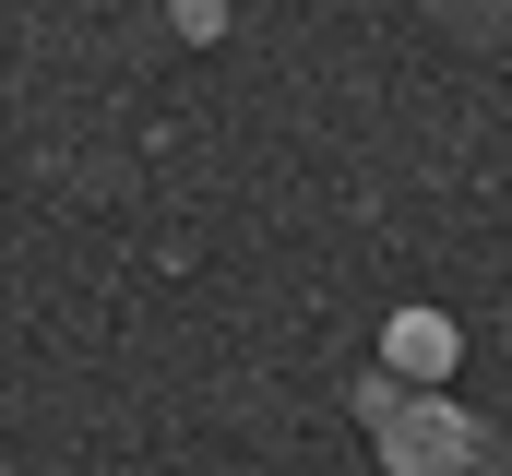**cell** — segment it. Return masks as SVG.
Here are the masks:
<instances>
[{
  "mask_svg": "<svg viewBox=\"0 0 512 476\" xmlns=\"http://www.w3.org/2000/svg\"><path fill=\"white\" fill-rule=\"evenodd\" d=\"M370 429H382L393 476H477L489 465V429H477L465 405H405L393 381H370Z\"/></svg>",
  "mask_w": 512,
  "mask_h": 476,
  "instance_id": "obj_1",
  "label": "cell"
},
{
  "mask_svg": "<svg viewBox=\"0 0 512 476\" xmlns=\"http://www.w3.org/2000/svg\"><path fill=\"white\" fill-rule=\"evenodd\" d=\"M382 357H393V381H441V369L465 357V334H453L441 310H393V322H382Z\"/></svg>",
  "mask_w": 512,
  "mask_h": 476,
  "instance_id": "obj_2",
  "label": "cell"
},
{
  "mask_svg": "<svg viewBox=\"0 0 512 476\" xmlns=\"http://www.w3.org/2000/svg\"><path fill=\"white\" fill-rule=\"evenodd\" d=\"M477 476H489V465H477Z\"/></svg>",
  "mask_w": 512,
  "mask_h": 476,
  "instance_id": "obj_3",
  "label": "cell"
}]
</instances>
